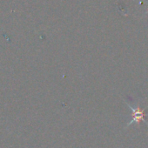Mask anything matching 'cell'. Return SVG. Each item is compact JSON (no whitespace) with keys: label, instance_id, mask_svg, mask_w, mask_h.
Returning <instances> with one entry per match:
<instances>
[{"label":"cell","instance_id":"1","mask_svg":"<svg viewBox=\"0 0 148 148\" xmlns=\"http://www.w3.org/2000/svg\"><path fill=\"white\" fill-rule=\"evenodd\" d=\"M125 103L128 106V107L132 110V120L127 124V126H130L132 124L139 125L141 121L148 125V122L145 119V117H146V114L145 113V108H141L138 105H137V106H132L129 103Z\"/></svg>","mask_w":148,"mask_h":148}]
</instances>
